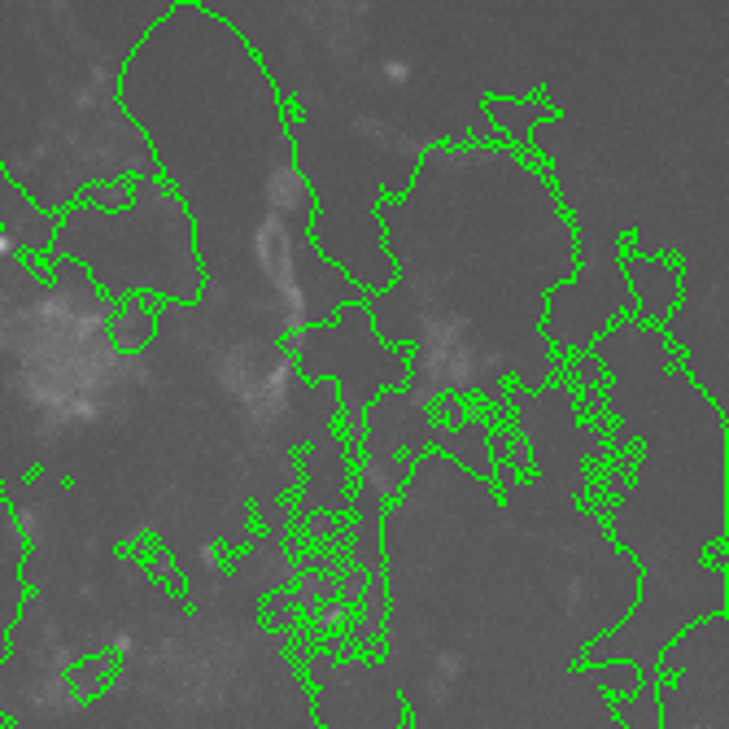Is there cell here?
<instances>
[{
	"mask_svg": "<svg viewBox=\"0 0 729 729\" xmlns=\"http://www.w3.org/2000/svg\"><path fill=\"white\" fill-rule=\"evenodd\" d=\"M131 201L123 210L66 206L53 219L49 262L79 258V267L101 284L110 302L162 297L171 306H197L206 293V271L197 258V232L184 201L162 175L127 179Z\"/></svg>",
	"mask_w": 729,
	"mask_h": 729,
	"instance_id": "3",
	"label": "cell"
},
{
	"mask_svg": "<svg viewBox=\"0 0 729 729\" xmlns=\"http://www.w3.org/2000/svg\"><path fill=\"white\" fill-rule=\"evenodd\" d=\"M616 450H638L629 472H607L603 533L638 568L633 612L594 638L581 668L633 664L642 690L660 681V655L681 629L725 616V411L681 372L660 328L620 319L599 341Z\"/></svg>",
	"mask_w": 729,
	"mask_h": 729,
	"instance_id": "2",
	"label": "cell"
},
{
	"mask_svg": "<svg viewBox=\"0 0 729 729\" xmlns=\"http://www.w3.org/2000/svg\"><path fill=\"white\" fill-rule=\"evenodd\" d=\"M153 328H158V310H153L149 297H127L123 306H118V324H114V341L123 345V350H140Z\"/></svg>",
	"mask_w": 729,
	"mask_h": 729,
	"instance_id": "9",
	"label": "cell"
},
{
	"mask_svg": "<svg viewBox=\"0 0 729 729\" xmlns=\"http://www.w3.org/2000/svg\"><path fill=\"white\" fill-rule=\"evenodd\" d=\"M402 729H411V725H402Z\"/></svg>",
	"mask_w": 729,
	"mask_h": 729,
	"instance_id": "11",
	"label": "cell"
},
{
	"mask_svg": "<svg viewBox=\"0 0 729 729\" xmlns=\"http://www.w3.org/2000/svg\"><path fill=\"white\" fill-rule=\"evenodd\" d=\"M729 616H708L681 629L660 655L655 708L660 729H725V642Z\"/></svg>",
	"mask_w": 729,
	"mask_h": 729,
	"instance_id": "5",
	"label": "cell"
},
{
	"mask_svg": "<svg viewBox=\"0 0 729 729\" xmlns=\"http://www.w3.org/2000/svg\"><path fill=\"white\" fill-rule=\"evenodd\" d=\"M468 193L463 145H433L402 197L376 206L393 284L367 293L385 345L411 350L402 398H481L507 411V385L542 393L564 363L542 341L546 302L577 276V232L546 171L516 149L481 145Z\"/></svg>",
	"mask_w": 729,
	"mask_h": 729,
	"instance_id": "1",
	"label": "cell"
},
{
	"mask_svg": "<svg viewBox=\"0 0 729 729\" xmlns=\"http://www.w3.org/2000/svg\"><path fill=\"white\" fill-rule=\"evenodd\" d=\"M481 114H485V123L494 127V136L503 140V149H516V153H524V158H533L529 136H533L537 123H551L555 118V101H542V97H529V101L485 97Z\"/></svg>",
	"mask_w": 729,
	"mask_h": 729,
	"instance_id": "8",
	"label": "cell"
},
{
	"mask_svg": "<svg viewBox=\"0 0 729 729\" xmlns=\"http://www.w3.org/2000/svg\"><path fill=\"white\" fill-rule=\"evenodd\" d=\"M79 201H83V206H97V210H123L131 201V188H127V179H114V184H92V188H83V193H79Z\"/></svg>",
	"mask_w": 729,
	"mask_h": 729,
	"instance_id": "10",
	"label": "cell"
},
{
	"mask_svg": "<svg viewBox=\"0 0 729 729\" xmlns=\"http://www.w3.org/2000/svg\"><path fill=\"white\" fill-rule=\"evenodd\" d=\"M289 354L306 380H337V415L345 441L363 450V424L380 393H402L411 380V350L385 345L372 328L367 302L341 306L332 319L289 332Z\"/></svg>",
	"mask_w": 729,
	"mask_h": 729,
	"instance_id": "4",
	"label": "cell"
},
{
	"mask_svg": "<svg viewBox=\"0 0 729 729\" xmlns=\"http://www.w3.org/2000/svg\"><path fill=\"white\" fill-rule=\"evenodd\" d=\"M620 280L629 289L633 319L647 328H668V319L686 306L681 293V262L660 254H620Z\"/></svg>",
	"mask_w": 729,
	"mask_h": 729,
	"instance_id": "6",
	"label": "cell"
},
{
	"mask_svg": "<svg viewBox=\"0 0 729 729\" xmlns=\"http://www.w3.org/2000/svg\"><path fill=\"white\" fill-rule=\"evenodd\" d=\"M0 236H5L9 245L18 249V254H27L31 262L49 258V241H53V214L35 210L27 193L0 171Z\"/></svg>",
	"mask_w": 729,
	"mask_h": 729,
	"instance_id": "7",
	"label": "cell"
}]
</instances>
